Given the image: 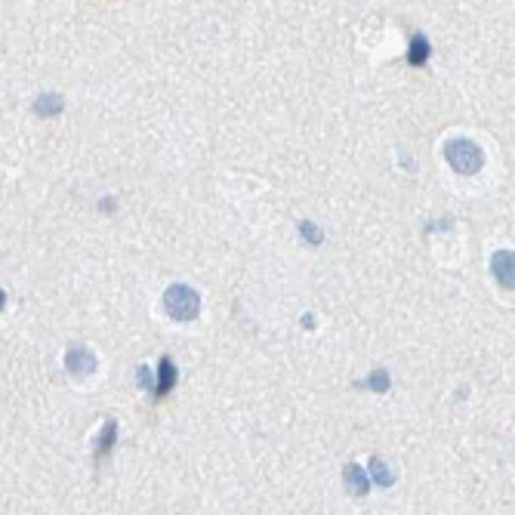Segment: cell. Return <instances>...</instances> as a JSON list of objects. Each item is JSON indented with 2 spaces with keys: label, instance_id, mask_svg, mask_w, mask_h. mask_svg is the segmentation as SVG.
I'll return each mask as SVG.
<instances>
[{
  "label": "cell",
  "instance_id": "obj_1",
  "mask_svg": "<svg viewBox=\"0 0 515 515\" xmlns=\"http://www.w3.org/2000/svg\"><path fill=\"white\" fill-rule=\"evenodd\" d=\"M164 309L173 321H195L201 312V296L185 284H170L164 293Z\"/></svg>",
  "mask_w": 515,
  "mask_h": 515
},
{
  "label": "cell",
  "instance_id": "obj_2",
  "mask_svg": "<svg viewBox=\"0 0 515 515\" xmlns=\"http://www.w3.org/2000/svg\"><path fill=\"white\" fill-rule=\"evenodd\" d=\"M445 157H447V164L460 176L478 173V170H482V164H484V152L472 139H450L447 145H445Z\"/></svg>",
  "mask_w": 515,
  "mask_h": 515
},
{
  "label": "cell",
  "instance_id": "obj_3",
  "mask_svg": "<svg viewBox=\"0 0 515 515\" xmlns=\"http://www.w3.org/2000/svg\"><path fill=\"white\" fill-rule=\"evenodd\" d=\"M491 275L497 278L500 287L515 290V250H497L491 256Z\"/></svg>",
  "mask_w": 515,
  "mask_h": 515
},
{
  "label": "cell",
  "instance_id": "obj_4",
  "mask_svg": "<svg viewBox=\"0 0 515 515\" xmlns=\"http://www.w3.org/2000/svg\"><path fill=\"white\" fill-rule=\"evenodd\" d=\"M65 367L74 377H90V374H96V355L84 346H71L65 352Z\"/></svg>",
  "mask_w": 515,
  "mask_h": 515
},
{
  "label": "cell",
  "instance_id": "obj_5",
  "mask_svg": "<svg viewBox=\"0 0 515 515\" xmlns=\"http://www.w3.org/2000/svg\"><path fill=\"white\" fill-rule=\"evenodd\" d=\"M342 482H346V491L352 493V497H367V491H370V478L364 475V469H361V466L349 463V466L342 469Z\"/></svg>",
  "mask_w": 515,
  "mask_h": 515
},
{
  "label": "cell",
  "instance_id": "obj_6",
  "mask_svg": "<svg viewBox=\"0 0 515 515\" xmlns=\"http://www.w3.org/2000/svg\"><path fill=\"white\" fill-rule=\"evenodd\" d=\"M176 367H173V361L164 355L161 361H157V389H154V398H164V395H170L173 392V386H176Z\"/></svg>",
  "mask_w": 515,
  "mask_h": 515
},
{
  "label": "cell",
  "instance_id": "obj_7",
  "mask_svg": "<svg viewBox=\"0 0 515 515\" xmlns=\"http://www.w3.org/2000/svg\"><path fill=\"white\" fill-rule=\"evenodd\" d=\"M429 53H432V47H429L426 34H413V38H411V47H407V62H411L413 68H420V65H426Z\"/></svg>",
  "mask_w": 515,
  "mask_h": 515
},
{
  "label": "cell",
  "instance_id": "obj_8",
  "mask_svg": "<svg viewBox=\"0 0 515 515\" xmlns=\"http://www.w3.org/2000/svg\"><path fill=\"white\" fill-rule=\"evenodd\" d=\"M65 109V99L59 96V93H44V96H38V102H34V111L40 114V118H56V114H62Z\"/></svg>",
  "mask_w": 515,
  "mask_h": 515
},
{
  "label": "cell",
  "instance_id": "obj_9",
  "mask_svg": "<svg viewBox=\"0 0 515 515\" xmlns=\"http://www.w3.org/2000/svg\"><path fill=\"white\" fill-rule=\"evenodd\" d=\"M370 478H374L377 484H383V488H389V484L395 482L392 469L386 466V460H380V457H374V460H370Z\"/></svg>",
  "mask_w": 515,
  "mask_h": 515
},
{
  "label": "cell",
  "instance_id": "obj_10",
  "mask_svg": "<svg viewBox=\"0 0 515 515\" xmlns=\"http://www.w3.org/2000/svg\"><path fill=\"white\" fill-rule=\"evenodd\" d=\"M114 438H118V423L114 420H109L102 429V435H99V445H96V457H105L109 450L114 447Z\"/></svg>",
  "mask_w": 515,
  "mask_h": 515
},
{
  "label": "cell",
  "instance_id": "obj_11",
  "mask_svg": "<svg viewBox=\"0 0 515 515\" xmlns=\"http://www.w3.org/2000/svg\"><path fill=\"white\" fill-rule=\"evenodd\" d=\"M299 235H303L309 244H321V241H324V235L318 232V225H315V223H299Z\"/></svg>",
  "mask_w": 515,
  "mask_h": 515
},
{
  "label": "cell",
  "instance_id": "obj_12",
  "mask_svg": "<svg viewBox=\"0 0 515 515\" xmlns=\"http://www.w3.org/2000/svg\"><path fill=\"white\" fill-rule=\"evenodd\" d=\"M367 386L374 392H386V389H389V374H386V370H374V374H370V380H367Z\"/></svg>",
  "mask_w": 515,
  "mask_h": 515
},
{
  "label": "cell",
  "instance_id": "obj_13",
  "mask_svg": "<svg viewBox=\"0 0 515 515\" xmlns=\"http://www.w3.org/2000/svg\"><path fill=\"white\" fill-rule=\"evenodd\" d=\"M136 374H139V386H142V389H148V392H152V395H154V389H157V380L152 377V370H148L145 364H142V367L136 370Z\"/></svg>",
  "mask_w": 515,
  "mask_h": 515
}]
</instances>
